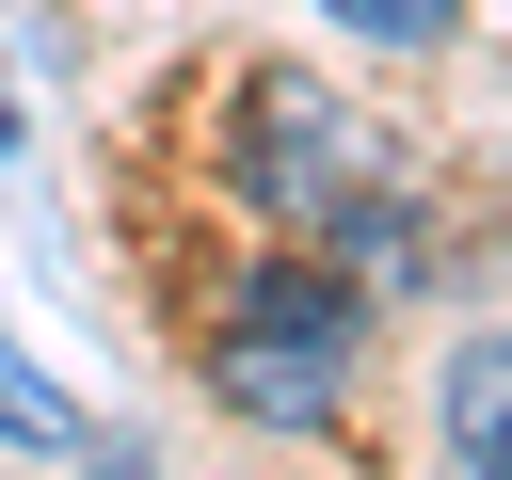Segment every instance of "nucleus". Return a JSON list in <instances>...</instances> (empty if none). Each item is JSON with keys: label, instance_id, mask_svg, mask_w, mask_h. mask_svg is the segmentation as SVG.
I'll return each mask as SVG.
<instances>
[{"label": "nucleus", "instance_id": "5", "mask_svg": "<svg viewBox=\"0 0 512 480\" xmlns=\"http://www.w3.org/2000/svg\"><path fill=\"white\" fill-rule=\"evenodd\" d=\"M0 144H16V112H0Z\"/></svg>", "mask_w": 512, "mask_h": 480}, {"label": "nucleus", "instance_id": "1", "mask_svg": "<svg viewBox=\"0 0 512 480\" xmlns=\"http://www.w3.org/2000/svg\"><path fill=\"white\" fill-rule=\"evenodd\" d=\"M352 352H368V304H352V272H320V256H272V272L224 304V352H208V384H224V416H256V432H320V416L352 400Z\"/></svg>", "mask_w": 512, "mask_h": 480}, {"label": "nucleus", "instance_id": "4", "mask_svg": "<svg viewBox=\"0 0 512 480\" xmlns=\"http://www.w3.org/2000/svg\"><path fill=\"white\" fill-rule=\"evenodd\" d=\"M336 32H368V48H448L464 32V0H320Z\"/></svg>", "mask_w": 512, "mask_h": 480}, {"label": "nucleus", "instance_id": "3", "mask_svg": "<svg viewBox=\"0 0 512 480\" xmlns=\"http://www.w3.org/2000/svg\"><path fill=\"white\" fill-rule=\"evenodd\" d=\"M0 432H16V448H96V416H80L48 368H16V352H0Z\"/></svg>", "mask_w": 512, "mask_h": 480}, {"label": "nucleus", "instance_id": "2", "mask_svg": "<svg viewBox=\"0 0 512 480\" xmlns=\"http://www.w3.org/2000/svg\"><path fill=\"white\" fill-rule=\"evenodd\" d=\"M448 448L464 464H512V336H464L448 352Z\"/></svg>", "mask_w": 512, "mask_h": 480}]
</instances>
